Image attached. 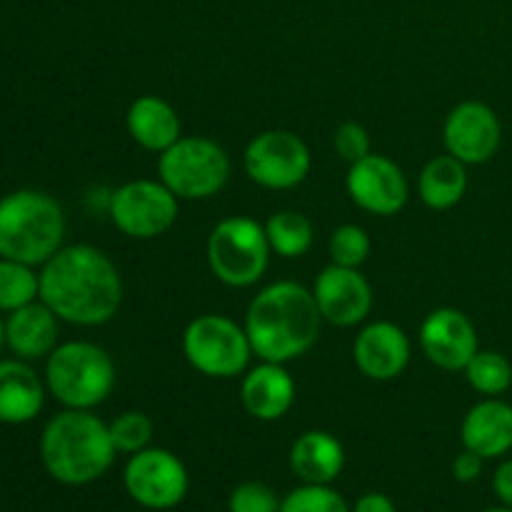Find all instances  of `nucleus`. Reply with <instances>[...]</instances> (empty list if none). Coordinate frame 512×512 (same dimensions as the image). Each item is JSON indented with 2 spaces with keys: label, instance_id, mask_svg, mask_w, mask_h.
<instances>
[{
  "label": "nucleus",
  "instance_id": "f3484780",
  "mask_svg": "<svg viewBox=\"0 0 512 512\" xmlns=\"http://www.w3.org/2000/svg\"><path fill=\"white\" fill-rule=\"evenodd\" d=\"M240 403L245 413L255 420L273 423L280 420L295 403V380L288 368L280 363H268L250 368L240 385Z\"/></svg>",
  "mask_w": 512,
  "mask_h": 512
},
{
  "label": "nucleus",
  "instance_id": "6e6552de",
  "mask_svg": "<svg viewBox=\"0 0 512 512\" xmlns=\"http://www.w3.org/2000/svg\"><path fill=\"white\" fill-rule=\"evenodd\" d=\"M183 353L200 375L223 380L243 375L255 355L245 325L215 313L190 320L183 333Z\"/></svg>",
  "mask_w": 512,
  "mask_h": 512
},
{
  "label": "nucleus",
  "instance_id": "f03ea898",
  "mask_svg": "<svg viewBox=\"0 0 512 512\" xmlns=\"http://www.w3.org/2000/svg\"><path fill=\"white\" fill-rule=\"evenodd\" d=\"M320 323L323 315L313 290L293 280H278L255 295L243 325L260 360L285 365L318 343Z\"/></svg>",
  "mask_w": 512,
  "mask_h": 512
},
{
  "label": "nucleus",
  "instance_id": "393cba45",
  "mask_svg": "<svg viewBox=\"0 0 512 512\" xmlns=\"http://www.w3.org/2000/svg\"><path fill=\"white\" fill-rule=\"evenodd\" d=\"M40 298V273L33 265L0 258V313H13Z\"/></svg>",
  "mask_w": 512,
  "mask_h": 512
},
{
  "label": "nucleus",
  "instance_id": "2eb2a0df",
  "mask_svg": "<svg viewBox=\"0 0 512 512\" xmlns=\"http://www.w3.org/2000/svg\"><path fill=\"white\" fill-rule=\"evenodd\" d=\"M420 348L430 363L448 373L465 370L470 358L480 350L473 320L455 308H438L423 320Z\"/></svg>",
  "mask_w": 512,
  "mask_h": 512
},
{
  "label": "nucleus",
  "instance_id": "a878e982",
  "mask_svg": "<svg viewBox=\"0 0 512 512\" xmlns=\"http://www.w3.org/2000/svg\"><path fill=\"white\" fill-rule=\"evenodd\" d=\"M465 378L470 388L478 390L480 395L498 398L512 385V365L505 355L495 350H478L465 365Z\"/></svg>",
  "mask_w": 512,
  "mask_h": 512
},
{
  "label": "nucleus",
  "instance_id": "c85d7f7f",
  "mask_svg": "<svg viewBox=\"0 0 512 512\" xmlns=\"http://www.w3.org/2000/svg\"><path fill=\"white\" fill-rule=\"evenodd\" d=\"M280 512H350L348 503L330 485H305L293 490L280 503Z\"/></svg>",
  "mask_w": 512,
  "mask_h": 512
},
{
  "label": "nucleus",
  "instance_id": "20e7f679",
  "mask_svg": "<svg viewBox=\"0 0 512 512\" xmlns=\"http://www.w3.org/2000/svg\"><path fill=\"white\" fill-rule=\"evenodd\" d=\"M65 238V215L43 190L23 188L0 198V258L45 265Z\"/></svg>",
  "mask_w": 512,
  "mask_h": 512
},
{
  "label": "nucleus",
  "instance_id": "f8f14e48",
  "mask_svg": "<svg viewBox=\"0 0 512 512\" xmlns=\"http://www.w3.org/2000/svg\"><path fill=\"white\" fill-rule=\"evenodd\" d=\"M348 195L358 208L373 215H395L408 203V178L388 155L370 153L350 165L345 180Z\"/></svg>",
  "mask_w": 512,
  "mask_h": 512
},
{
  "label": "nucleus",
  "instance_id": "4be33fe9",
  "mask_svg": "<svg viewBox=\"0 0 512 512\" xmlns=\"http://www.w3.org/2000/svg\"><path fill=\"white\" fill-rule=\"evenodd\" d=\"M125 125H128L130 138L140 148L158 155L183 138L178 110L158 95H143V98L133 100L128 115H125Z\"/></svg>",
  "mask_w": 512,
  "mask_h": 512
},
{
  "label": "nucleus",
  "instance_id": "f704fd0d",
  "mask_svg": "<svg viewBox=\"0 0 512 512\" xmlns=\"http://www.w3.org/2000/svg\"><path fill=\"white\" fill-rule=\"evenodd\" d=\"M3 348H5V320L3 315H0V353H3Z\"/></svg>",
  "mask_w": 512,
  "mask_h": 512
},
{
  "label": "nucleus",
  "instance_id": "473e14b6",
  "mask_svg": "<svg viewBox=\"0 0 512 512\" xmlns=\"http://www.w3.org/2000/svg\"><path fill=\"white\" fill-rule=\"evenodd\" d=\"M493 490L495 495H498L500 503L512 508V460H505V463L495 470Z\"/></svg>",
  "mask_w": 512,
  "mask_h": 512
},
{
  "label": "nucleus",
  "instance_id": "412c9836",
  "mask_svg": "<svg viewBox=\"0 0 512 512\" xmlns=\"http://www.w3.org/2000/svg\"><path fill=\"white\" fill-rule=\"evenodd\" d=\"M343 468V445L325 430H308L290 448V470L305 485H330Z\"/></svg>",
  "mask_w": 512,
  "mask_h": 512
},
{
  "label": "nucleus",
  "instance_id": "72a5a7b5",
  "mask_svg": "<svg viewBox=\"0 0 512 512\" xmlns=\"http://www.w3.org/2000/svg\"><path fill=\"white\" fill-rule=\"evenodd\" d=\"M353 512H398L395 503L383 493H368L355 503Z\"/></svg>",
  "mask_w": 512,
  "mask_h": 512
},
{
  "label": "nucleus",
  "instance_id": "4468645a",
  "mask_svg": "<svg viewBox=\"0 0 512 512\" xmlns=\"http://www.w3.org/2000/svg\"><path fill=\"white\" fill-rule=\"evenodd\" d=\"M313 295L323 320L338 328H353L363 323L373 308V288L360 268H343V265L330 263L315 278Z\"/></svg>",
  "mask_w": 512,
  "mask_h": 512
},
{
  "label": "nucleus",
  "instance_id": "7ed1b4c3",
  "mask_svg": "<svg viewBox=\"0 0 512 512\" xmlns=\"http://www.w3.org/2000/svg\"><path fill=\"white\" fill-rule=\"evenodd\" d=\"M108 423L93 410H70L53 415L40 435V460L50 478L63 485H88L103 478L115 460Z\"/></svg>",
  "mask_w": 512,
  "mask_h": 512
},
{
  "label": "nucleus",
  "instance_id": "f257e3e1",
  "mask_svg": "<svg viewBox=\"0 0 512 512\" xmlns=\"http://www.w3.org/2000/svg\"><path fill=\"white\" fill-rule=\"evenodd\" d=\"M40 300L65 323L95 328L118 313L123 280L103 250L65 245L40 270Z\"/></svg>",
  "mask_w": 512,
  "mask_h": 512
},
{
  "label": "nucleus",
  "instance_id": "39448f33",
  "mask_svg": "<svg viewBox=\"0 0 512 512\" xmlns=\"http://www.w3.org/2000/svg\"><path fill=\"white\" fill-rule=\"evenodd\" d=\"M115 363L100 345L70 340L58 345L45 363V388L70 410H93L115 388Z\"/></svg>",
  "mask_w": 512,
  "mask_h": 512
},
{
  "label": "nucleus",
  "instance_id": "cd10ccee",
  "mask_svg": "<svg viewBox=\"0 0 512 512\" xmlns=\"http://www.w3.org/2000/svg\"><path fill=\"white\" fill-rule=\"evenodd\" d=\"M370 235L360 225H340L330 235V260L343 268H360L370 255Z\"/></svg>",
  "mask_w": 512,
  "mask_h": 512
},
{
  "label": "nucleus",
  "instance_id": "7c9ffc66",
  "mask_svg": "<svg viewBox=\"0 0 512 512\" xmlns=\"http://www.w3.org/2000/svg\"><path fill=\"white\" fill-rule=\"evenodd\" d=\"M335 150H338L340 158L348 160L350 165L363 160L365 155L373 153V150H370L368 130H365L360 123H353V120L343 123L338 130H335Z\"/></svg>",
  "mask_w": 512,
  "mask_h": 512
},
{
  "label": "nucleus",
  "instance_id": "a211bd4d",
  "mask_svg": "<svg viewBox=\"0 0 512 512\" xmlns=\"http://www.w3.org/2000/svg\"><path fill=\"white\" fill-rule=\"evenodd\" d=\"M58 323L60 318L43 300H33V303L8 313V318H5V345L20 360L48 358L58 348Z\"/></svg>",
  "mask_w": 512,
  "mask_h": 512
},
{
  "label": "nucleus",
  "instance_id": "423d86ee",
  "mask_svg": "<svg viewBox=\"0 0 512 512\" xmlns=\"http://www.w3.org/2000/svg\"><path fill=\"white\" fill-rule=\"evenodd\" d=\"M205 253L220 283L228 288H250L265 275L273 250L263 223L248 215H230L210 230Z\"/></svg>",
  "mask_w": 512,
  "mask_h": 512
},
{
  "label": "nucleus",
  "instance_id": "0eeeda50",
  "mask_svg": "<svg viewBox=\"0 0 512 512\" xmlns=\"http://www.w3.org/2000/svg\"><path fill=\"white\" fill-rule=\"evenodd\" d=\"M160 183L178 200H205L225 188L230 155L203 135H188L158 155Z\"/></svg>",
  "mask_w": 512,
  "mask_h": 512
},
{
  "label": "nucleus",
  "instance_id": "bb28decb",
  "mask_svg": "<svg viewBox=\"0 0 512 512\" xmlns=\"http://www.w3.org/2000/svg\"><path fill=\"white\" fill-rule=\"evenodd\" d=\"M110 440H113L115 450L125 455H135L145 450L153 440V420L138 410H128L120 413L113 423L108 425Z\"/></svg>",
  "mask_w": 512,
  "mask_h": 512
},
{
  "label": "nucleus",
  "instance_id": "2f4dec72",
  "mask_svg": "<svg viewBox=\"0 0 512 512\" xmlns=\"http://www.w3.org/2000/svg\"><path fill=\"white\" fill-rule=\"evenodd\" d=\"M485 458H480L473 450H463L458 458L453 460V475L458 483H475L483 475Z\"/></svg>",
  "mask_w": 512,
  "mask_h": 512
},
{
  "label": "nucleus",
  "instance_id": "b1692460",
  "mask_svg": "<svg viewBox=\"0 0 512 512\" xmlns=\"http://www.w3.org/2000/svg\"><path fill=\"white\" fill-rule=\"evenodd\" d=\"M265 233H268L270 250L288 260L303 258L313 248L315 240L313 223L295 210H280V213L270 215L265 223Z\"/></svg>",
  "mask_w": 512,
  "mask_h": 512
},
{
  "label": "nucleus",
  "instance_id": "5701e85b",
  "mask_svg": "<svg viewBox=\"0 0 512 512\" xmlns=\"http://www.w3.org/2000/svg\"><path fill=\"white\" fill-rule=\"evenodd\" d=\"M468 165L453 155H438L423 168L418 178V193L428 208L450 210L463 200L468 190Z\"/></svg>",
  "mask_w": 512,
  "mask_h": 512
},
{
  "label": "nucleus",
  "instance_id": "1a4fd4ad",
  "mask_svg": "<svg viewBox=\"0 0 512 512\" xmlns=\"http://www.w3.org/2000/svg\"><path fill=\"white\" fill-rule=\"evenodd\" d=\"M108 215L128 238L150 240L173 228L178 198L160 180H130L110 193Z\"/></svg>",
  "mask_w": 512,
  "mask_h": 512
},
{
  "label": "nucleus",
  "instance_id": "c756f323",
  "mask_svg": "<svg viewBox=\"0 0 512 512\" xmlns=\"http://www.w3.org/2000/svg\"><path fill=\"white\" fill-rule=\"evenodd\" d=\"M278 495L268 488L265 483H255V480H248V483L238 485V488L230 493L228 498V510L230 512H280Z\"/></svg>",
  "mask_w": 512,
  "mask_h": 512
},
{
  "label": "nucleus",
  "instance_id": "aec40b11",
  "mask_svg": "<svg viewBox=\"0 0 512 512\" xmlns=\"http://www.w3.org/2000/svg\"><path fill=\"white\" fill-rule=\"evenodd\" d=\"M45 390V380H40L28 360H0V423L23 425L38 418Z\"/></svg>",
  "mask_w": 512,
  "mask_h": 512
},
{
  "label": "nucleus",
  "instance_id": "6ab92c4d",
  "mask_svg": "<svg viewBox=\"0 0 512 512\" xmlns=\"http://www.w3.org/2000/svg\"><path fill=\"white\" fill-rule=\"evenodd\" d=\"M465 450H473L480 458H503L512 450V405L500 398H485L468 410L460 428Z\"/></svg>",
  "mask_w": 512,
  "mask_h": 512
},
{
  "label": "nucleus",
  "instance_id": "9b49d317",
  "mask_svg": "<svg viewBox=\"0 0 512 512\" xmlns=\"http://www.w3.org/2000/svg\"><path fill=\"white\" fill-rule=\"evenodd\" d=\"M125 490L148 510H173L188 495V470L178 455L163 448H145L125 465Z\"/></svg>",
  "mask_w": 512,
  "mask_h": 512
},
{
  "label": "nucleus",
  "instance_id": "9d476101",
  "mask_svg": "<svg viewBox=\"0 0 512 512\" xmlns=\"http://www.w3.org/2000/svg\"><path fill=\"white\" fill-rule=\"evenodd\" d=\"M245 173L268 190H290L310 173L308 145L290 130H265L248 143L243 153Z\"/></svg>",
  "mask_w": 512,
  "mask_h": 512
},
{
  "label": "nucleus",
  "instance_id": "ddd939ff",
  "mask_svg": "<svg viewBox=\"0 0 512 512\" xmlns=\"http://www.w3.org/2000/svg\"><path fill=\"white\" fill-rule=\"evenodd\" d=\"M500 140H503V128H500L498 115L480 100H465V103L455 105L445 118V150L460 163H488L498 153Z\"/></svg>",
  "mask_w": 512,
  "mask_h": 512
},
{
  "label": "nucleus",
  "instance_id": "dca6fc26",
  "mask_svg": "<svg viewBox=\"0 0 512 512\" xmlns=\"http://www.w3.org/2000/svg\"><path fill=\"white\" fill-rule=\"evenodd\" d=\"M353 358L365 378L378 383L395 380L410 363V340L403 328L388 320H378L358 333Z\"/></svg>",
  "mask_w": 512,
  "mask_h": 512
},
{
  "label": "nucleus",
  "instance_id": "c9c22d12",
  "mask_svg": "<svg viewBox=\"0 0 512 512\" xmlns=\"http://www.w3.org/2000/svg\"><path fill=\"white\" fill-rule=\"evenodd\" d=\"M485 512H512V508H508V505H503V508H490V510H485Z\"/></svg>",
  "mask_w": 512,
  "mask_h": 512
}]
</instances>
